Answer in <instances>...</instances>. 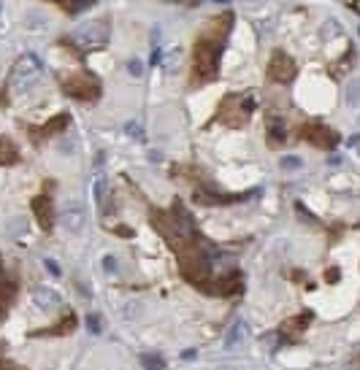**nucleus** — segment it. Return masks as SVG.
<instances>
[{
    "label": "nucleus",
    "mask_w": 360,
    "mask_h": 370,
    "mask_svg": "<svg viewBox=\"0 0 360 370\" xmlns=\"http://www.w3.org/2000/svg\"><path fill=\"white\" fill-rule=\"evenodd\" d=\"M38 73H41V62L36 60V57H33V54L22 57V60L14 65V79H11V86H14L16 92H25L27 86L36 84Z\"/></svg>",
    "instance_id": "1"
},
{
    "label": "nucleus",
    "mask_w": 360,
    "mask_h": 370,
    "mask_svg": "<svg viewBox=\"0 0 360 370\" xmlns=\"http://www.w3.org/2000/svg\"><path fill=\"white\" fill-rule=\"evenodd\" d=\"M106 38H108V27L103 22H84V25H79L71 33V41L76 46H87V49L106 43Z\"/></svg>",
    "instance_id": "2"
},
{
    "label": "nucleus",
    "mask_w": 360,
    "mask_h": 370,
    "mask_svg": "<svg viewBox=\"0 0 360 370\" xmlns=\"http://www.w3.org/2000/svg\"><path fill=\"white\" fill-rule=\"evenodd\" d=\"M217 57H219V41L214 43L211 38H203L198 43V51H195V68L203 76H211L217 71Z\"/></svg>",
    "instance_id": "3"
},
{
    "label": "nucleus",
    "mask_w": 360,
    "mask_h": 370,
    "mask_svg": "<svg viewBox=\"0 0 360 370\" xmlns=\"http://www.w3.org/2000/svg\"><path fill=\"white\" fill-rule=\"evenodd\" d=\"M179 262H182V270L190 281H198L201 276L208 273V259L203 257V251H193V248L179 251Z\"/></svg>",
    "instance_id": "4"
},
{
    "label": "nucleus",
    "mask_w": 360,
    "mask_h": 370,
    "mask_svg": "<svg viewBox=\"0 0 360 370\" xmlns=\"http://www.w3.org/2000/svg\"><path fill=\"white\" fill-rule=\"evenodd\" d=\"M268 73H271V79L274 82H290L293 79V73H295V62L290 60L287 54H282V51H276L274 57H271V65H268Z\"/></svg>",
    "instance_id": "5"
},
{
    "label": "nucleus",
    "mask_w": 360,
    "mask_h": 370,
    "mask_svg": "<svg viewBox=\"0 0 360 370\" xmlns=\"http://www.w3.org/2000/svg\"><path fill=\"white\" fill-rule=\"evenodd\" d=\"M306 135L311 138L314 146H322V149H333L336 143H339V132L330 130V127H325V124H320V122L306 127Z\"/></svg>",
    "instance_id": "6"
},
{
    "label": "nucleus",
    "mask_w": 360,
    "mask_h": 370,
    "mask_svg": "<svg viewBox=\"0 0 360 370\" xmlns=\"http://www.w3.org/2000/svg\"><path fill=\"white\" fill-rule=\"evenodd\" d=\"M171 219H173V224H176V230H179V235H182L184 244L195 238V222H193V216H190V213L184 211V206H182V203L173 206V216H171Z\"/></svg>",
    "instance_id": "7"
},
{
    "label": "nucleus",
    "mask_w": 360,
    "mask_h": 370,
    "mask_svg": "<svg viewBox=\"0 0 360 370\" xmlns=\"http://www.w3.org/2000/svg\"><path fill=\"white\" fill-rule=\"evenodd\" d=\"M208 292H214L217 297H233V294L241 292V276L239 273H230L228 279H219L217 284H206Z\"/></svg>",
    "instance_id": "8"
},
{
    "label": "nucleus",
    "mask_w": 360,
    "mask_h": 370,
    "mask_svg": "<svg viewBox=\"0 0 360 370\" xmlns=\"http://www.w3.org/2000/svg\"><path fill=\"white\" fill-rule=\"evenodd\" d=\"M33 213L38 216V224L44 230L51 227V208H49V198H46V195H38V198L33 200Z\"/></svg>",
    "instance_id": "9"
},
{
    "label": "nucleus",
    "mask_w": 360,
    "mask_h": 370,
    "mask_svg": "<svg viewBox=\"0 0 360 370\" xmlns=\"http://www.w3.org/2000/svg\"><path fill=\"white\" fill-rule=\"evenodd\" d=\"M244 338H247V322L239 319L233 327H230V332L225 335V349H228V351L239 349V346L244 343Z\"/></svg>",
    "instance_id": "10"
},
{
    "label": "nucleus",
    "mask_w": 360,
    "mask_h": 370,
    "mask_svg": "<svg viewBox=\"0 0 360 370\" xmlns=\"http://www.w3.org/2000/svg\"><path fill=\"white\" fill-rule=\"evenodd\" d=\"M33 300H36L38 308L49 311V308H54V305L60 303V294H57L54 289H49V287H38L36 294H33Z\"/></svg>",
    "instance_id": "11"
},
{
    "label": "nucleus",
    "mask_w": 360,
    "mask_h": 370,
    "mask_svg": "<svg viewBox=\"0 0 360 370\" xmlns=\"http://www.w3.org/2000/svg\"><path fill=\"white\" fill-rule=\"evenodd\" d=\"M320 36H322V41H330V38L344 36V27H341L339 19H325L322 27H320Z\"/></svg>",
    "instance_id": "12"
},
{
    "label": "nucleus",
    "mask_w": 360,
    "mask_h": 370,
    "mask_svg": "<svg viewBox=\"0 0 360 370\" xmlns=\"http://www.w3.org/2000/svg\"><path fill=\"white\" fill-rule=\"evenodd\" d=\"M81 224H84V213L81 211H65L62 213V227L65 230H81Z\"/></svg>",
    "instance_id": "13"
},
{
    "label": "nucleus",
    "mask_w": 360,
    "mask_h": 370,
    "mask_svg": "<svg viewBox=\"0 0 360 370\" xmlns=\"http://www.w3.org/2000/svg\"><path fill=\"white\" fill-rule=\"evenodd\" d=\"M141 365H144V370H165V360L160 354H144Z\"/></svg>",
    "instance_id": "14"
},
{
    "label": "nucleus",
    "mask_w": 360,
    "mask_h": 370,
    "mask_svg": "<svg viewBox=\"0 0 360 370\" xmlns=\"http://www.w3.org/2000/svg\"><path fill=\"white\" fill-rule=\"evenodd\" d=\"M309 322H311V314H298V319H290L287 325H284V329H290V332H304Z\"/></svg>",
    "instance_id": "15"
},
{
    "label": "nucleus",
    "mask_w": 360,
    "mask_h": 370,
    "mask_svg": "<svg viewBox=\"0 0 360 370\" xmlns=\"http://www.w3.org/2000/svg\"><path fill=\"white\" fill-rule=\"evenodd\" d=\"M347 103L350 106H360V79H352L347 84Z\"/></svg>",
    "instance_id": "16"
},
{
    "label": "nucleus",
    "mask_w": 360,
    "mask_h": 370,
    "mask_svg": "<svg viewBox=\"0 0 360 370\" xmlns=\"http://www.w3.org/2000/svg\"><path fill=\"white\" fill-rule=\"evenodd\" d=\"M301 165H304V160H301L298 154H290V157H282V167H284V170H301Z\"/></svg>",
    "instance_id": "17"
},
{
    "label": "nucleus",
    "mask_w": 360,
    "mask_h": 370,
    "mask_svg": "<svg viewBox=\"0 0 360 370\" xmlns=\"http://www.w3.org/2000/svg\"><path fill=\"white\" fill-rule=\"evenodd\" d=\"M271 141H274V146L284 141V124L279 122V119H276V122H271Z\"/></svg>",
    "instance_id": "18"
},
{
    "label": "nucleus",
    "mask_w": 360,
    "mask_h": 370,
    "mask_svg": "<svg viewBox=\"0 0 360 370\" xmlns=\"http://www.w3.org/2000/svg\"><path fill=\"white\" fill-rule=\"evenodd\" d=\"M87 329H90L92 335H98V332H101V329H103V325H101V316H98V314H90V316H87Z\"/></svg>",
    "instance_id": "19"
},
{
    "label": "nucleus",
    "mask_w": 360,
    "mask_h": 370,
    "mask_svg": "<svg viewBox=\"0 0 360 370\" xmlns=\"http://www.w3.org/2000/svg\"><path fill=\"white\" fill-rule=\"evenodd\" d=\"M92 192H95V200L101 203L103 195H106V181H103V176H98V178H95V187H92Z\"/></svg>",
    "instance_id": "20"
},
{
    "label": "nucleus",
    "mask_w": 360,
    "mask_h": 370,
    "mask_svg": "<svg viewBox=\"0 0 360 370\" xmlns=\"http://www.w3.org/2000/svg\"><path fill=\"white\" fill-rule=\"evenodd\" d=\"M125 130H127V135H133V138H138V141H144V130H141V124H127L125 127Z\"/></svg>",
    "instance_id": "21"
},
{
    "label": "nucleus",
    "mask_w": 360,
    "mask_h": 370,
    "mask_svg": "<svg viewBox=\"0 0 360 370\" xmlns=\"http://www.w3.org/2000/svg\"><path fill=\"white\" fill-rule=\"evenodd\" d=\"M44 265H46V270H49L51 276H62V270H60V262H54V259H44Z\"/></svg>",
    "instance_id": "22"
},
{
    "label": "nucleus",
    "mask_w": 360,
    "mask_h": 370,
    "mask_svg": "<svg viewBox=\"0 0 360 370\" xmlns=\"http://www.w3.org/2000/svg\"><path fill=\"white\" fill-rule=\"evenodd\" d=\"M127 71H130L133 76H141L144 65H141V62H138V60H130V62H127Z\"/></svg>",
    "instance_id": "23"
},
{
    "label": "nucleus",
    "mask_w": 360,
    "mask_h": 370,
    "mask_svg": "<svg viewBox=\"0 0 360 370\" xmlns=\"http://www.w3.org/2000/svg\"><path fill=\"white\" fill-rule=\"evenodd\" d=\"M103 268H106L108 273H114V270H117V259H114V257H103Z\"/></svg>",
    "instance_id": "24"
},
{
    "label": "nucleus",
    "mask_w": 360,
    "mask_h": 370,
    "mask_svg": "<svg viewBox=\"0 0 360 370\" xmlns=\"http://www.w3.org/2000/svg\"><path fill=\"white\" fill-rule=\"evenodd\" d=\"M176 60H179V51H171V54H168V60H165V65L173 68V65H176Z\"/></svg>",
    "instance_id": "25"
},
{
    "label": "nucleus",
    "mask_w": 360,
    "mask_h": 370,
    "mask_svg": "<svg viewBox=\"0 0 360 370\" xmlns=\"http://www.w3.org/2000/svg\"><path fill=\"white\" fill-rule=\"evenodd\" d=\"M195 354H198L195 349H187V351L182 354V360H184V362H193V360H195Z\"/></svg>",
    "instance_id": "26"
},
{
    "label": "nucleus",
    "mask_w": 360,
    "mask_h": 370,
    "mask_svg": "<svg viewBox=\"0 0 360 370\" xmlns=\"http://www.w3.org/2000/svg\"><path fill=\"white\" fill-rule=\"evenodd\" d=\"M325 279H328V281H339V268H330Z\"/></svg>",
    "instance_id": "27"
},
{
    "label": "nucleus",
    "mask_w": 360,
    "mask_h": 370,
    "mask_svg": "<svg viewBox=\"0 0 360 370\" xmlns=\"http://www.w3.org/2000/svg\"><path fill=\"white\" fill-rule=\"evenodd\" d=\"M117 233L122 235V238H130V235H133V233H130V227H117Z\"/></svg>",
    "instance_id": "28"
},
{
    "label": "nucleus",
    "mask_w": 360,
    "mask_h": 370,
    "mask_svg": "<svg viewBox=\"0 0 360 370\" xmlns=\"http://www.w3.org/2000/svg\"><path fill=\"white\" fill-rule=\"evenodd\" d=\"M3 370H25V368H19V365H14V362H8V365H5Z\"/></svg>",
    "instance_id": "29"
},
{
    "label": "nucleus",
    "mask_w": 360,
    "mask_h": 370,
    "mask_svg": "<svg viewBox=\"0 0 360 370\" xmlns=\"http://www.w3.org/2000/svg\"><path fill=\"white\" fill-rule=\"evenodd\" d=\"M214 3H230V0H214Z\"/></svg>",
    "instance_id": "30"
},
{
    "label": "nucleus",
    "mask_w": 360,
    "mask_h": 370,
    "mask_svg": "<svg viewBox=\"0 0 360 370\" xmlns=\"http://www.w3.org/2000/svg\"><path fill=\"white\" fill-rule=\"evenodd\" d=\"M222 370H239V368H222Z\"/></svg>",
    "instance_id": "31"
},
{
    "label": "nucleus",
    "mask_w": 360,
    "mask_h": 370,
    "mask_svg": "<svg viewBox=\"0 0 360 370\" xmlns=\"http://www.w3.org/2000/svg\"><path fill=\"white\" fill-rule=\"evenodd\" d=\"M168 3H179V0H168Z\"/></svg>",
    "instance_id": "32"
},
{
    "label": "nucleus",
    "mask_w": 360,
    "mask_h": 370,
    "mask_svg": "<svg viewBox=\"0 0 360 370\" xmlns=\"http://www.w3.org/2000/svg\"><path fill=\"white\" fill-rule=\"evenodd\" d=\"M0 276H3V270H0Z\"/></svg>",
    "instance_id": "33"
}]
</instances>
